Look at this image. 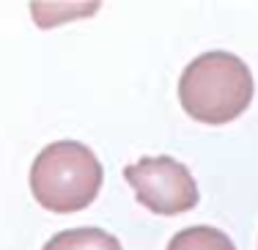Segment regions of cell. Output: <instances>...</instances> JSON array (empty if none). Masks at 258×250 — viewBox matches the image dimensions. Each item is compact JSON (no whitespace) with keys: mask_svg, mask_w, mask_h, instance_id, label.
<instances>
[{"mask_svg":"<svg viewBox=\"0 0 258 250\" xmlns=\"http://www.w3.org/2000/svg\"><path fill=\"white\" fill-rule=\"evenodd\" d=\"M179 99L195 121L228 124L247 110L253 99V75L233 52H204L181 72Z\"/></svg>","mask_w":258,"mask_h":250,"instance_id":"cell-1","label":"cell"},{"mask_svg":"<svg viewBox=\"0 0 258 250\" xmlns=\"http://www.w3.org/2000/svg\"><path fill=\"white\" fill-rule=\"evenodd\" d=\"M102 176V162L88 146L58 140L41 149L30 165V193L44 209L69 215L94 204Z\"/></svg>","mask_w":258,"mask_h":250,"instance_id":"cell-2","label":"cell"},{"mask_svg":"<svg viewBox=\"0 0 258 250\" xmlns=\"http://www.w3.org/2000/svg\"><path fill=\"white\" fill-rule=\"evenodd\" d=\"M41 250H121V242L102 228H69L55 234Z\"/></svg>","mask_w":258,"mask_h":250,"instance_id":"cell-4","label":"cell"},{"mask_svg":"<svg viewBox=\"0 0 258 250\" xmlns=\"http://www.w3.org/2000/svg\"><path fill=\"white\" fill-rule=\"evenodd\" d=\"M138 201L157 215H181L198 204V184L184 162L173 157H140L124 168Z\"/></svg>","mask_w":258,"mask_h":250,"instance_id":"cell-3","label":"cell"},{"mask_svg":"<svg viewBox=\"0 0 258 250\" xmlns=\"http://www.w3.org/2000/svg\"><path fill=\"white\" fill-rule=\"evenodd\" d=\"M168 250H236L228 234L212 225H192L184 228L170 239Z\"/></svg>","mask_w":258,"mask_h":250,"instance_id":"cell-5","label":"cell"}]
</instances>
